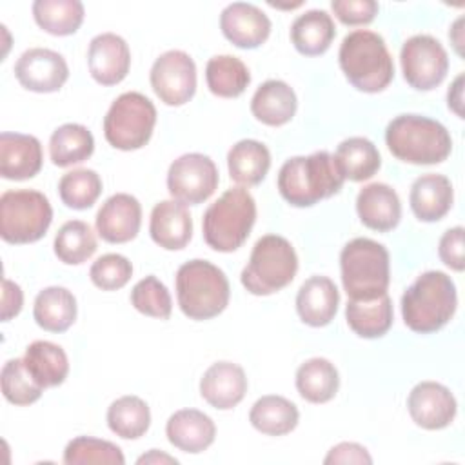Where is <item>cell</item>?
Masks as SVG:
<instances>
[{
    "label": "cell",
    "instance_id": "1",
    "mask_svg": "<svg viewBox=\"0 0 465 465\" xmlns=\"http://www.w3.org/2000/svg\"><path fill=\"white\" fill-rule=\"evenodd\" d=\"M456 305L458 294L450 276L441 271H427L403 292L401 316L411 331L430 334L450 322Z\"/></svg>",
    "mask_w": 465,
    "mask_h": 465
},
{
    "label": "cell",
    "instance_id": "2",
    "mask_svg": "<svg viewBox=\"0 0 465 465\" xmlns=\"http://www.w3.org/2000/svg\"><path fill=\"white\" fill-rule=\"evenodd\" d=\"M343 182L345 178L327 151L292 156L278 173V191L294 207H311L323 198H331L340 193Z\"/></svg>",
    "mask_w": 465,
    "mask_h": 465
},
{
    "label": "cell",
    "instance_id": "3",
    "mask_svg": "<svg viewBox=\"0 0 465 465\" xmlns=\"http://www.w3.org/2000/svg\"><path fill=\"white\" fill-rule=\"evenodd\" d=\"M338 60L349 84L363 93H380L394 78V62L385 40L369 29L345 35Z\"/></svg>",
    "mask_w": 465,
    "mask_h": 465
},
{
    "label": "cell",
    "instance_id": "4",
    "mask_svg": "<svg viewBox=\"0 0 465 465\" xmlns=\"http://www.w3.org/2000/svg\"><path fill=\"white\" fill-rule=\"evenodd\" d=\"M389 151L405 163L432 165L447 160L452 138L443 124L421 114H400L385 129Z\"/></svg>",
    "mask_w": 465,
    "mask_h": 465
},
{
    "label": "cell",
    "instance_id": "5",
    "mask_svg": "<svg viewBox=\"0 0 465 465\" xmlns=\"http://www.w3.org/2000/svg\"><path fill=\"white\" fill-rule=\"evenodd\" d=\"M231 287L225 272L207 260H189L176 271V300L180 311L196 322L211 320L225 311Z\"/></svg>",
    "mask_w": 465,
    "mask_h": 465
},
{
    "label": "cell",
    "instance_id": "6",
    "mask_svg": "<svg viewBox=\"0 0 465 465\" xmlns=\"http://www.w3.org/2000/svg\"><path fill=\"white\" fill-rule=\"evenodd\" d=\"M340 271L349 300L380 298L391 282L389 251L371 238H354L341 249Z\"/></svg>",
    "mask_w": 465,
    "mask_h": 465
},
{
    "label": "cell",
    "instance_id": "7",
    "mask_svg": "<svg viewBox=\"0 0 465 465\" xmlns=\"http://www.w3.org/2000/svg\"><path fill=\"white\" fill-rule=\"evenodd\" d=\"M254 222L256 202L252 194L243 187L227 189L203 213V240L218 252H232L243 245Z\"/></svg>",
    "mask_w": 465,
    "mask_h": 465
},
{
    "label": "cell",
    "instance_id": "8",
    "mask_svg": "<svg viewBox=\"0 0 465 465\" xmlns=\"http://www.w3.org/2000/svg\"><path fill=\"white\" fill-rule=\"evenodd\" d=\"M298 271V256L289 240L278 234L262 236L243 267L242 285L254 296H269L287 287Z\"/></svg>",
    "mask_w": 465,
    "mask_h": 465
},
{
    "label": "cell",
    "instance_id": "9",
    "mask_svg": "<svg viewBox=\"0 0 465 465\" xmlns=\"http://www.w3.org/2000/svg\"><path fill=\"white\" fill-rule=\"evenodd\" d=\"M53 222V207L35 189H11L0 196V236L7 243H33Z\"/></svg>",
    "mask_w": 465,
    "mask_h": 465
},
{
    "label": "cell",
    "instance_id": "10",
    "mask_svg": "<svg viewBox=\"0 0 465 465\" xmlns=\"http://www.w3.org/2000/svg\"><path fill=\"white\" fill-rule=\"evenodd\" d=\"M156 125V107L142 93L127 91L120 94L104 118V136L114 149H142L153 136Z\"/></svg>",
    "mask_w": 465,
    "mask_h": 465
},
{
    "label": "cell",
    "instance_id": "11",
    "mask_svg": "<svg viewBox=\"0 0 465 465\" xmlns=\"http://www.w3.org/2000/svg\"><path fill=\"white\" fill-rule=\"evenodd\" d=\"M400 62L405 82L418 91H432L445 80L449 71L447 51L430 35L407 38L400 51Z\"/></svg>",
    "mask_w": 465,
    "mask_h": 465
},
{
    "label": "cell",
    "instance_id": "12",
    "mask_svg": "<svg viewBox=\"0 0 465 465\" xmlns=\"http://www.w3.org/2000/svg\"><path fill=\"white\" fill-rule=\"evenodd\" d=\"M220 182L214 162L202 153L178 156L167 171V191L173 200L198 205L213 196Z\"/></svg>",
    "mask_w": 465,
    "mask_h": 465
},
{
    "label": "cell",
    "instance_id": "13",
    "mask_svg": "<svg viewBox=\"0 0 465 465\" xmlns=\"http://www.w3.org/2000/svg\"><path fill=\"white\" fill-rule=\"evenodd\" d=\"M151 87L165 105H183L196 91L194 60L180 49L162 53L151 67Z\"/></svg>",
    "mask_w": 465,
    "mask_h": 465
},
{
    "label": "cell",
    "instance_id": "14",
    "mask_svg": "<svg viewBox=\"0 0 465 465\" xmlns=\"http://www.w3.org/2000/svg\"><path fill=\"white\" fill-rule=\"evenodd\" d=\"M15 76L20 85L33 93H54L69 78L65 58L45 47H33L20 54L15 64Z\"/></svg>",
    "mask_w": 465,
    "mask_h": 465
},
{
    "label": "cell",
    "instance_id": "15",
    "mask_svg": "<svg viewBox=\"0 0 465 465\" xmlns=\"http://www.w3.org/2000/svg\"><path fill=\"white\" fill-rule=\"evenodd\" d=\"M407 409L418 427L440 430L452 423L458 403L445 385L438 381H420L409 392Z\"/></svg>",
    "mask_w": 465,
    "mask_h": 465
},
{
    "label": "cell",
    "instance_id": "16",
    "mask_svg": "<svg viewBox=\"0 0 465 465\" xmlns=\"http://www.w3.org/2000/svg\"><path fill=\"white\" fill-rule=\"evenodd\" d=\"M94 225L98 236L109 243L131 242L142 225V205L134 196L116 193L98 209Z\"/></svg>",
    "mask_w": 465,
    "mask_h": 465
},
{
    "label": "cell",
    "instance_id": "17",
    "mask_svg": "<svg viewBox=\"0 0 465 465\" xmlns=\"http://www.w3.org/2000/svg\"><path fill=\"white\" fill-rule=\"evenodd\" d=\"M87 67L94 82L102 85L120 84L131 67L127 42L116 33L96 35L87 49Z\"/></svg>",
    "mask_w": 465,
    "mask_h": 465
},
{
    "label": "cell",
    "instance_id": "18",
    "mask_svg": "<svg viewBox=\"0 0 465 465\" xmlns=\"http://www.w3.org/2000/svg\"><path fill=\"white\" fill-rule=\"evenodd\" d=\"M223 36L240 49L260 47L271 35L269 16L247 2H232L220 15Z\"/></svg>",
    "mask_w": 465,
    "mask_h": 465
},
{
    "label": "cell",
    "instance_id": "19",
    "mask_svg": "<svg viewBox=\"0 0 465 465\" xmlns=\"http://www.w3.org/2000/svg\"><path fill=\"white\" fill-rule=\"evenodd\" d=\"M44 153L36 136L22 133L0 134V174L5 180H29L42 169Z\"/></svg>",
    "mask_w": 465,
    "mask_h": 465
},
{
    "label": "cell",
    "instance_id": "20",
    "mask_svg": "<svg viewBox=\"0 0 465 465\" xmlns=\"http://www.w3.org/2000/svg\"><path fill=\"white\" fill-rule=\"evenodd\" d=\"M247 392V376L232 361L213 363L200 380L202 398L214 409L229 411L236 407Z\"/></svg>",
    "mask_w": 465,
    "mask_h": 465
},
{
    "label": "cell",
    "instance_id": "21",
    "mask_svg": "<svg viewBox=\"0 0 465 465\" xmlns=\"http://www.w3.org/2000/svg\"><path fill=\"white\" fill-rule=\"evenodd\" d=\"M149 232L156 245L165 251L183 249L193 236V218L185 203L162 200L151 211Z\"/></svg>",
    "mask_w": 465,
    "mask_h": 465
},
{
    "label": "cell",
    "instance_id": "22",
    "mask_svg": "<svg viewBox=\"0 0 465 465\" xmlns=\"http://www.w3.org/2000/svg\"><path fill=\"white\" fill-rule=\"evenodd\" d=\"M356 211L361 223L372 231L387 232L401 220V202L398 193L387 183H369L356 196Z\"/></svg>",
    "mask_w": 465,
    "mask_h": 465
},
{
    "label": "cell",
    "instance_id": "23",
    "mask_svg": "<svg viewBox=\"0 0 465 465\" xmlns=\"http://www.w3.org/2000/svg\"><path fill=\"white\" fill-rule=\"evenodd\" d=\"M165 434L169 443L178 450L198 454L213 445L216 425L198 409H180L167 420Z\"/></svg>",
    "mask_w": 465,
    "mask_h": 465
},
{
    "label": "cell",
    "instance_id": "24",
    "mask_svg": "<svg viewBox=\"0 0 465 465\" xmlns=\"http://www.w3.org/2000/svg\"><path fill=\"white\" fill-rule=\"evenodd\" d=\"M340 305V292L334 282L327 276L307 278L296 294V311L303 323L311 327H323L336 316Z\"/></svg>",
    "mask_w": 465,
    "mask_h": 465
},
{
    "label": "cell",
    "instance_id": "25",
    "mask_svg": "<svg viewBox=\"0 0 465 465\" xmlns=\"http://www.w3.org/2000/svg\"><path fill=\"white\" fill-rule=\"evenodd\" d=\"M454 193L450 180L443 174L427 173L414 180L409 203L414 216L421 222H438L452 207Z\"/></svg>",
    "mask_w": 465,
    "mask_h": 465
},
{
    "label": "cell",
    "instance_id": "26",
    "mask_svg": "<svg viewBox=\"0 0 465 465\" xmlns=\"http://www.w3.org/2000/svg\"><path fill=\"white\" fill-rule=\"evenodd\" d=\"M296 93L282 80L263 82L251 98L252 116L271 127H280L292 120L296 113Z\"/></svg>",
    "mask_w": 465,
    "mask_h": 465
},
{
    "label": "cell",
    "instance_id": "27",
    "mask_svg": "<svg viewBox=\"0 0 465 465\" xmlns=\"http://www.w3.org/2000/svg\"><path fill=\"white\" fill-rule=\"evenodd\" d=\"M334 35L332 16L323 9H309L291 25V42L305 56L323 54L331 47Z\"/></svg>",
    "mask_w": 465,
    "mask_h": 465
},
{
    "label": "cell",
    "instance_id": "28",
    "mask_svg": "<svg viewBox=\"0 0 465 465\" xmlns=\"http://www.w3.org/2000/svg\"><path fill=\"white\" fill-rule=\"evenodd\" d=\"M33 318L38 327L49 332H64L76 320V298L65 287L42 289L33 305Z\"/></svg>",
    "mask_w": 465,
    "mask_h": 465
},
{
    "label": "cell",
    "instance_id": "29",
    "mask_svg": "<svg viewBox=\"0 0 465 465\" xmlns=\"http://www.w3.org/2000/svg\"><path fill=\"white\" fill-rule=\"evenodd\" d=\"M24 363L33 380L44 389L62 385L69 374V360L65 351L47 340L33 341L25 349Z\"/></svg>",
    "mask_w": 465,
    "mask_h": 465
},
{
    "label": "cell",
    "instance_id": "30",
    "mask_svg": "<svg viewBox=\"0 0 465 465\" xmlns=\"http://www.w3.org/2000/svg\"><path fill=\"white\" fill-rule=\"evenodd\" d=\"M340 174L351 182H363L372 178L380 165L381 156L376 145L363 136H351L343 140L332 156Z\"/></svg>",
    "mask_w": 465,
    "mask_h": 465
},
{
    "label": "cell",
    "instance_id": "31",
    "mask_svg": "<svg viewBox=\"0 0 465 465\" xmlns=\"http://www.w3.org/2000/svg\"><path fill=\"white\" fill-rule=\"evenodd\" d=\"M227 167L232 182L252 187L265 178L271 167V153L258 140H240L227 153Z\"/></svg>",
    "mask_w": 465,
    "mask_h": 465
},
{
    "label": "cell",
    "instance_id": "32",
    "mask_svg": "<svg viewBox=\"0 0 465 465\" xmlns=\"http://www.w3.org/2000/svg\"><path fill=\"white\" fill-rule=\"evenodd\" d=\"M392 302L389 294L374 300H349L345 318L349 327L360 338H381L392 325Z\"/></svg>",
    "mask_w": 465,
    "mask_h": 465
},
{
    "label": "cell",
    "instance_id": "33",
    "mask_svg": "<svg viewBox=\"0 0 465 465\" xmlns=\"http://www.w3.org/2000/svg\"><path fill=\"white\" fill-rule=\"evenodd\" d=\"M300 420L298 407L276 394H267L262 396L260 400L254 401L249 412V421L251 425L267 436H283L289 434L291 430L296 429Z\"/></svg>",
    "mask_w": 465,
    "mask_h": 465
},
{
    "label": "cell",
    "instance_id": "34",
    "mask_svg": "<svg viewBox=\"0 0 465 465\" xmlns=\"http://www.w3.org/2000/svg\"><path fill=\"white\" fill-rule=\"evenodd\" d=\"M340 387V374L327 358H311L296 371V389L311 403L331 401Z\"/></svg>",
    "mask_w": 465,
    "mask_h": 465
},
{
    "label": "cell",
    "instance_id": "35",
    "mask_svg": "<svg viewBox=\"0 0 465 465\" xmlns=\"http://www.w3.org/2000/svg\"><path fill=\"white\" fill-rule=\"evenodd\" d=\"M94 151V138L82 124H64L49 138V156L56 167L85 162Z\"/></svg>",
    "mask_w": 465,
    "mask_h": 465
},
{
    "label": "cell",
    "instance_id": "36",
    "mask_svg": "<svg viewBox=\"0 0 465 465\" xmlns=\"http://www.w3.org/2000/svg\"><path fill=\"white\" fill-rule=\"evenodd\" d=\"M84 4L78 0H36L33 16L38 27L54 36H67L78 31L84 22Z\"/></svg>",
    "mask_w": 465,
    "mask_h": 465
},
{
    "label": "cell",
    "instance_id": "37",
    "mask_svg": "<svg viewBox=\"0 0 465 465\" xmlns=\"http://www.w3.org/2000/svg\"><path fill=\"white\" fill-rule=\"evenodd\" d=\"M205 80L213 94L220 98H236L247 89L251 74L240 58L231 54H218L207 62Z\"/></svg>",
    "mask_w": 465,
    "mask_h": 465
},
{
    "label": "cell",
    "instance_id": "38",
    "mask_svg": "<svg viewBox=\"0 0 465 465\" xmlns=\"http://www.w3.org/2000/svg\"><path fill=\"white\" fill-rule=\"evenodd\" d=\"M109 429L124 440L142 438L151 425L149 405L133 394L114 400L107 409Z\"/></svg>",
    "mask_w": 465,
    "mask_h": 465
},
{
    "label": "cell",
    "instance_id": "39",
    "mask_svg": "<svg viewBox=\"0 0 465 465\" xmlns=\"http://www.w3.org/2000/svg\"><path fill=\"white\" fill-rule=\"evenodd\" d=\"M54 254L67 265H80L96 252V236L82 220L65 222L54 236Z\"/></svg>",
    "mask_w": 465,
    "mask_h": 465
},
{
    "label": "cell",
    "instance_id": "40",
    "mask_svg": "<svg viewBox=\"0 0 465 465\" xmlns=\"http://www.w3.org/2000/svg\"><path fill=\"white\" fill-rule=\"evenodd\" d=\"M102 193V178L93 169H73L58 182L60 200L76 211L89 209Z\"/></svg>",
    "mask_w": 465,
    "mask_h": 465
},
{
    "label": "cell",
    "instance_id": "41",
    "mask_svg": "<svg viewBox=\"0 0 465 465\" xmlns=\"http://www.w3.org/2000/svg\"><path fill=\"white\" fill-rule=\"evenodd\" d=\"M64 463L67 465H124L125 458L118 445L93 436H78L71 440L64 450Z\"/></svg>",
    "mask_w": 465,
    "mask_h": 465
},
{
    "label": "cell",
    "instance_id": "42",
    "mask_svg": "<svg viewBox=\"0 0 465 465\" xmlns=\"http://www.w3.org/2000/svg\"><path fill=\"white\" fill-rule=\"evenodd\" d=\"M0 381L4 398L13 405H31L40 400L44 392V387H40L25 369L24 358L7 360L2 367Z\"/></svg>",
    "mask_w": 465,
    "mask_h": 465
},
{
    "label": "cell",
    "instance_id": "43",
    "mask_svg": "<svg viewBox=\"0 0 465 465\" xmlns=\"http://www.w3.org/2000/svg\"><path fill=\"white\" fill-rule=\"evenodd\" d=\"M131 305L151 318L167 320L173 311V300L167 287L156 276H145L131 291Z\"/></svg>",
    "mask_w": 465,
    "mask_h": 465
},
{
    "label": "cell",
    "instance_id": "44",
    "mask_svg": "<svg viewBox=\"0 0 465 465\" xmlns=\"http://www.w3.org/2000/svg\"><path fill=\"white\" fill-rule=\"evenodd\" d=\"M133 276L131 262L116 252H109L93 262L89 269L91 282L102 291L122 289Z\"/></svg>",
    "mask_w": 465,
    "mask_h": 465
},
{
    "label": "cell",
    "instance_id": "45",
    "mask_svg": "<svg viewBox=\"0 0 465 465\" xmlns=\"http://www.w3.org/2000/svg\"><path fill=\"white\" fill-rule=\"evenodd\" d=\"M331 9L345 25L371 24L378 15V4L374 0H332Z\"/></svg>",
    "mask_w": 465,
    "mask_h": 465
},
{
    "label": "cell",
    "instance_id": "46",
    "mask_svg": "<svg viewBox=\"0 0 465 465\" xmlns=\"http://www.w3.org/2000/svg\"><path fill=\"white\" fill-rule=\"evenodd\" d=\"M463 227H452L443 232L438 245V254L441 262L450 267L452 271L461 272L465 269V258H463Z\"/></svg>",
    "mask_w": 465,
    "mask_h": 465
},
{
    "label": "cell",
    "instance_id": "47",
    "mask_svg": "<svg viewBox=\"0 0 465 465\" xmlns=\"http://www.w3.org/2000/svg\"><path fill=\"white\" fill-rule=\"evenodd\" d=\"M323 463L325 465H332V463H367L369 465L372 463V458L363 445L352 443V441H341L327 452Z\"/></svg>",
    "mask_w": 465,
    "mask_h": 465
},
{
    "label": "cell",
    "instance_id": "48",
    "mask_svg": "<svg viewBox=\"0 0 465 465\" xmlns=\"http://www.w3.org/2000/svg\"><path fill=\"white\" fill-rule=\"evenodd\" d=\"M24 305V292L18 283L4 278L2 282V322L15 318Z\"/></svg>",
    "mask_w": 465,
    "mask_h": 465
},
{
    "label": "cell",
    "instance_id": "49",
    "mask_svg": "<svg viewBox=\"0 0 465 465\" xmlns=\"http://www.w3.org/2000/svg\"><path fill=\"white\" fill-rule=\"evenodd\" d=\"M463 74H458L456 80L452 82V85L449 87V93H447V105L449 109H452L460 118H463Z\"/></svg>",
    "mask_w": 465,
    "mask_h": 465
},
{
    "label": "cell",
    "instance_id": "50",
    "mask_svg": "<svg viewBox=\"0 0 465 465\" xmlns=\"http://www.w3.org/2000/svg\"><path fill=\"white\" fill-rule=\"evenodd\" d=\"M176 461H178L176 458H171V456H167V454L158 452L156 449H153L149 454L140 456L136 463H140V465H142V463H176Z\"/></svg>",
    "mask_w": 465,
    "mask_h": 465
},
{
    "label": "cell",
    "instance_id": "51",
    "mask_svg": "<svg viewBox=\"0 0 465 465\" xmlns=\"http://www.w3.org/2000/svg\"><path fill=\"white\" fill-rule=\"evenodd\" d=\"M461 25H463V18H458L456 22H454V25H452V29L449 31V38L452 40V44H454V49H456V53L460 54V56H463V51H461V44H463V38H461Z\"/></svg>",
    "mask_w": 465,
    "mask_h": 465
}]
</instances>
